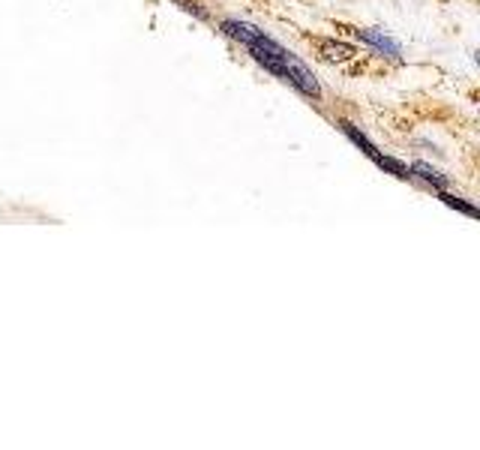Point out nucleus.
Segmentation results:
<instances>
[{"label":"nucleus","mask_w":480,"mask_h":450,"mask_svg":"<svg viewBox=\"0 0 480 450\" xmlns=\"http://www.w3.org/2000/svg\"><path fill=\"white\" fill-rule=\"evenodd\" d=\"M285 69H288V84H294L303 96H310V99H321L319 78L312 75V69L306 66V63L297 57V54H292V51L285 54Z\"/></svg>","instance_id":"nucleus-1"},{"label":"nucleus","mask_w":480,"mask_h":450,"mask_svg":"<svg viewBox=\"0 0 480 450\" xmlns=\"http://www.w3.org/2000/svg\"><path fill=\"white\" fill-rule=\"evenodd\" d=\"M348 30L355 33L360 42H366L369 48L382 51L384 57H391V60H402V45L396 42L393 36H387L384 30H375V27H348Z\"/></svg>","instance_id":"nucleus-2"},{"label":"nucleus","mask_w":480,"mask_h":450,"mask_svg":"<svg viewBox=\"0 0 480 450\" xmlns=\"http://www.w3.org/2000/svg\"><path fill=\"white\" fill-rule=\"evenodd\" d=\"M315 45H319L321 57L330 60V63H346V60H355L357 57V48L348 42H337V39H315Z\"/></svg>","instance_id":"nucleus-3"},{"label":"nucleus","mask_w":480,"mask_h":450,"mask_svg":"<svg viewBox=\"0 0 480 450\" xmlns=\"http://www.w3.org/2000/svg\"><path fill=\"white\" fill-rule=\"evenodd\" d=\"M409 171H414V174H418L420 180H427L432 189H447V186H450V177H445L438 168H432L429 162H420V159H418V162H411Z\"/></svg>","instance_id":"nucleus-4"},{"label":"nucleus","mask_w":480,"mask_h":450,"mask_svg":"<svg viewBox=\"0 0 480 450\" xmlns=\"http://www.w3.org/2000/svg\"><path fill=\"white\" fill-rule=\"evenodd\" d=\"M342 132H346V135H348V138H351V141H355V144H357V147H364V153H366V156H369V159H373V162H378V159H382V156H384V153H382V150H378V147H375V144H373V141H369V138H366V135H364V132H360V129H357V126H355V123L342 120Z\"/></svg>","instance_id":"nucleus-5"},{"label":"nucleus","mask_w":480,"mask_h":450,"mask_svg":"<svg viewBox=\"0 0 480 450\" xmlns=\"http://www.w3.org/2000/svg\"><path fill=\"white\" fill-rule=\"evenodd\" d=\"M438 198H441V201H445L447 207H454V210H459V213H465V216H472V219H474V216H477V207H474V204H465V201H463V198H456V195H447V192H445V189H438Z\"/></svg>","instance_id":"nucleus-6"}]
</instances>
